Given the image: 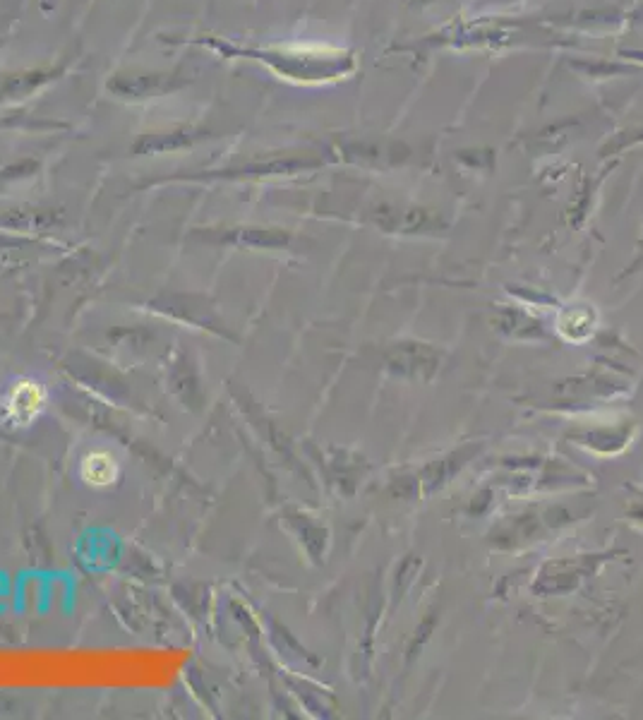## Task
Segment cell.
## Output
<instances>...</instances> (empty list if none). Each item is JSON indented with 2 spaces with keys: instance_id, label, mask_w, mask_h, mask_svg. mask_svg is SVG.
<instances>
[{
  "instance_id": "2",
  "label": "cell",
  "mask_w": 643,
  "mask_h": 720,
  "mask_svg": "<svg viewBox=\"0 0 643 720\" xmlns=\"http://www.w3.org/2000/svg\"><path fill=\"white\" fill-rule=\"evenodd\" d=\"M80 473L82 483L92 490H108L120 480L123 473V464H120L118 454L108 447H92L82 454L80 459Z\"/></svg>"
},
{
  "instance_id": "1",
  "label": "cell",
  "mask_w": 643,
  "mask_h": 720,
  "mask_svg": "<svg viewBox=\"0 0 643 720\" xmlns=\"http://www.w3.org/2000/svg\"><path fill=\"white\" fill-rule=\"evenodd\" d=\"M48 387L36 377H17L0 396V420L8 430H27L48 411Z\"/></svg>"
}]
</instances>
